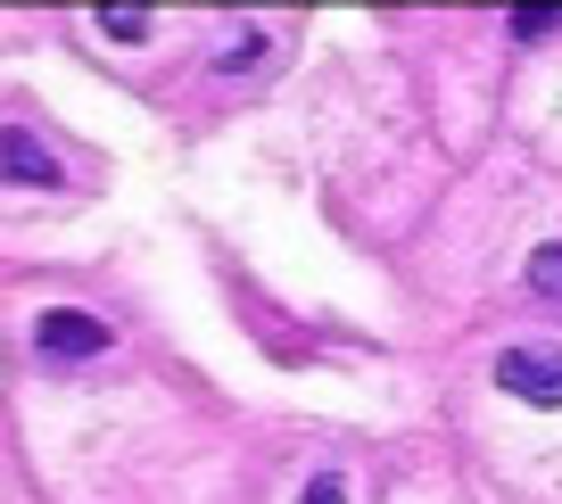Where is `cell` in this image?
Segmentation results:
<instances>
[{
    "instance_id": "cell-1",
    "label": "cell",
    "mask_w": 562,
    "mask_h": 504,
    "mask_svg": "<svg viewBox=\"0 0 562 504\" xmlns=\"http://www.w3.org/2000/svg\"><path fill=\"white\" fill-rule=\"evenodd\" d=\"M34 356H42V365H83V356H108V323H100V314H75V306H50L34 323Z\"/></svg>"
},
{
    "instance_id": "cell-2",
    "label": "cell",
    "mask_w": 562,
    "mask_h": 504,
    "mask_svg": "<svg viewBox=\"0 0 562 504\" xmlns=\"http://www.w3.org/2000/svg\"><path fill=\"white\" fill-rule=\"evenodd\" d=\"M496 389L521 405H562V348H505L496 356Z\"/></svg>"
},
{
    "instance_id": "cell-3",
    "label": "cell",
    "mask_w": 562,
    "mask_h": 504,
    "mask_svg": "<svg viewBox=\"0 0 562 504\" xmlns=\"http://www.w3.org/2000/svg\"><path fill=\"white\" fill-rule=\"evenodd\" d=\"M0 175H9V182H34V191H58V182H67V166H58V157L42 149L25 124H0Z\"/></svg>"
},
{
    "instance_id": "cell-4",
    "label": "cell",
    "mask_w": 562,
    "mask_h": 504,
    "mask_svg": "<svg viewBox=\"0 0 562 504\" xmlns=\"http://www.w3.org/2000/svg\"><path fill=\"white\" fill-rule=\"evenodd\" d=\"M529 290H538V298H554V306H562V240H546L538 257H529Z\"/></svg>"
},
{
    "instance_id": "cell-5",
    "label": "cell",
    "mask_w": 562,
    "mask_h": 504,
    "mask_svg": "<svg viewBox=\"0 0 562 504\" xmlns=\"http://www.w3.org/2000/svg\"><path fill=\"white\" fill-rule=\"evenodd\" d=\"M100 34L108 42H149V18H133V9H100Z\"/></svg>"
},
{
    "instance_id": "cell-6",
    "label": "cell",
    "mask_w": 562,
    "mask_h": 504,
    "mask_svg": "<svg viewBox=\"0 0 562 504\" xmlns=\"http://www.w3.org/2000/svg\"><path fill=\"white\" fill-rule=\"evenodd\" d=\"M257 58H265V34H257V25H248V34L232 42V51L215 58V67H224V75H248V67H257Z\"/></svg>"
},
{
    "instance_id": "cell-7",
    "label": "cell",
    "mask_w": 562,
    "mask_h": 504,
    "mask_svg": "<svg viewBox=\"0 0 562 504\" xmlns=\"http://www.w3.org/2000/svg\"><path fill=\"white\" fill-rule=\"evenodd\" d=\"M554 25H562V9H513V34L521 42H546Z\"/></svg>"
},
{
    "instance_id": "cell-8",
    "label": "cell",
    "mask_w": 562,
    "mask_h": 504,
    "mask_svg": "<svg viewBox=\"0 0 562 504\" xmlns=\"http://www.w3.org/2000/svg\"><path fill=\"white\" fill-rule=\"evenodd\" d=\"M299 504H348V480H339V471H315V480H306V496Z\"/></svg>"
}]
</instances>
